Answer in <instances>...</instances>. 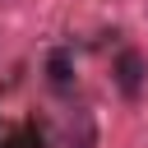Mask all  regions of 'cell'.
Masks as SVG:
<instances>
[{
	"label": "cell",
	"instance_id": "6da1fadb",
	"mask_svg": "<svg viewBox=\"0 0 148 148\" xmlns=\"http://www.w3.org/2000/svg\"><path fill=\"white\" fill-rule=\"evenodd\" d=\"M116 74H120V92H125V97H134V92H139V74H143L139 56H134V51H125V56H120V65H116Z\"/></svg>",
	"mask_w": 148,
	"mask_h": 148
}]
</instances>
